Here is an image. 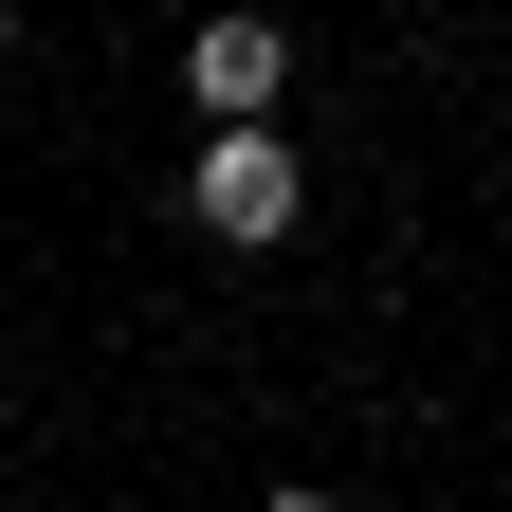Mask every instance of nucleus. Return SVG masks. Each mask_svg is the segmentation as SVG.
Wrapping results in <instances>:
<instances>
[{"instance_id":"f03ea898","label":"nucleus","mask_w":512,"mask_h":512,"mask_svg":"<svg viewBox=\"0 0 512 512\" xmlns=\"http://www.w3.org/2000/svg\"><path fill=\"white\" fill-rule=\"evenodd\" d=\"M275 92H293V37L220 0V19L183 37V110H202V128H275Z\"/></svg>"},{"instance_id":"20e7f679","label":"nucleus","mask_w":512,"mask_h":512,"mask_svg":"<svg viewBox=\"0 0 512 512\" xmlns=\"http://www.w3.org/2000/svg\"><path fill=\"white\" fill-rule=\"evenodd\" d=\"M0 55H19V0H0Z\"/></svg>"},{"instance_id":"f257e3e1","label":"nucleus","mask_w":512,"mask_h":512,"mask_svg":"<svg viewBox=\"0 0 512 512\" xmlns=\"http://www.w3.org/2000/svg\"><path fill=\"white\" fill-rule=\"evenodd\" d=\"M183 220H202L220 256H275L311 220V165L275 147V128H202V147H183Z\"/></svg>"},{"instance_id":"7ed1b4c3","label":"nucleus","mask_w":512,"mask_h":512,"mask_svg":"<svg viewBox=\"0 0 512 512\" xmlns=\"http://www.w3.org/2000/svg\"><path fill=\"white\" fill-rule=\"evenodd\" d=\"M256 512H348V494H311V476H293V494H256Z\"/></svg>"}]
</instances>
